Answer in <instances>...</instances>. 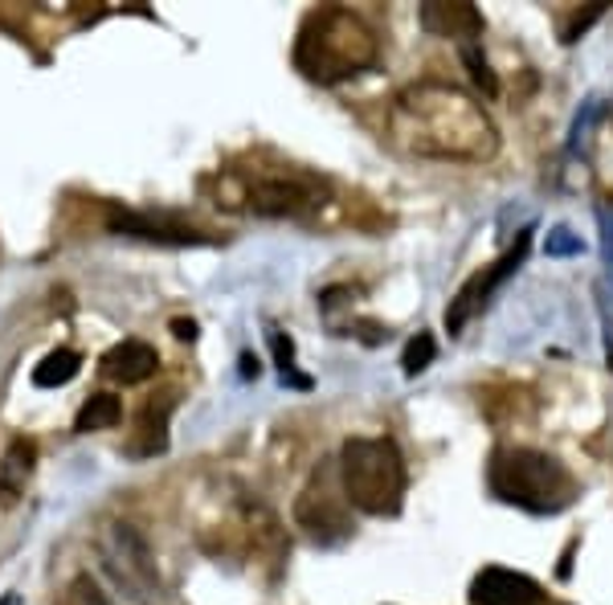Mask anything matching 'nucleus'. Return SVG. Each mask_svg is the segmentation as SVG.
Instances as JSON below:
<instances>
[{"mask_svg":"<svg viewBox=\"0 0 613 605\" xmlns=\"http://www.w3.org/2000/svg\"><path fill=\"white\" fill-rule=\"evenodd\" d=\"M388 135L409 156L483 164L500 152V131L483 102L455 82H414L388 107Z\"/></svg>","mask_w":613,"mask_h":605,"instance_id":"nucleus-1","label":"nucleus"},{"mask_svg":"<svg viewBox=\"0 0 613 605\" xmlns=\"http://www.w3.org/2000/svg\"><path fill=\"white\" fill-rule=\"evenodd\" d=\"M295 70L311 78L319 87H336L348 78L369 74L381 58V37L369 21L352 9L340 4H324L303 16L299 33H295Z\"/></svg>","mask_w":613,"mask_h":605,"instance_id":"nucleus-2","label":"nucleus"},{"mask_svg":"<svg viewBox=\"0 0 613 605\" xmlns=\"http://www.w3.org/2000/svg\"><path fill=\"white\" fill-rule=\"evenodd\" d=\"M486 487L500 504L519 507L528 516H560L581 495L565 462L532 447L495 450L486 462Z\"/></svg>","mask_w":613,"mask_h":605,"instance_id":"nucleus-3","label":"nucleus"},{"mask_svg":"<svg viewBox=\"0 0 613 605\" xmlns=\"http://www.w3.org/2000/svg\"><path fill=\"white\" fill-rule=\"evenodd\" d=\"M340 487L364 516H397L405 504V459L393 438H348L340 447Z\"/></svg>","mask_w":613,"mask_h":605,"instance_id":"nucleus-4","label":"nucleus"},{"mask_svg":"<svg viewBox=\"0 0 613 605\" xmlns=\"http://www.w3.org/2000/svg\"><path fill=\"white\" fill-rule=\"evenodd\" d=\"M348 507L352 504H348V495L340 487V466L324 462V466H315L307 487L295 499V524L311 536L315 544H343L352 536V512Z\"/></svg>","mask_w":613,"mask_h":605,"instance_id":"nucleus-5","label":"nucleus"},{"mask_svg":"<svg viewBox=\"0 0 613 605\" xmlns=\"http://www.w3.org/2000/svg\"><path fill=\"white\" fill-rule=\"evenodd\" d=\"M242 201L258 217H303L328 205V180L303 168H274L242 180Z\"/></svg>","mask_w":613,"mask_h":605,"instance_id":"nucleus-6","label":"nucleus"},{"mask_svg":"<svg viewBox=\"0 0 613 605\" xmlns=\"http://www.w3.org/2000/svg\"><path fill=\"white\" fill-rule=\"evenodd\" d=\"M99 557L107 564V573L114 576L119 590H128L131 597H152L160 593L156 557L131 524H107L99 532Z\"/></svg>","mask_w":613,"mask_h":605,"instance_id":"nucleus-7","label":"nucleus"},{"mask_svg":"<svg viewBox=\"0 0 613 605\" xmlns=\"http://www.w3.org/2000/svg\"><path fill=\"white\" fill-rule=\"evenodd\" d=\"M528 245H532V230H519L515 245L503 254L500 262H491V266H483V271H474L471 278L458 287V295L450 299V307H446V332L450 336L467 332V323H471L486 302H491V295H495V290H500L503 283H507V278L524 266V258H528Z\"/></svg>","mask_w":613,"mask_h":605,"instance_id":"nucleus-8","label":"nucleus"},{"mask_svg":"<svg viewBox=\"0 0 613 605\" xmlns=\"http://www.w3.org/2000/svg\"><path fill=\"white\" fill-rule=\"evenodd\" d=\"M107 230L114 238H140V242H156V245H209L214 238L209 233L193 230L185 221H176L168 213H143V209H119L111 205L107 209Z\"/></svg>","mask_w":613,"mask_h":605,"instance_id":"nucleus-9","label":"nucleus"},{"mask_svg":"<svg viewBox=\"0 0 613 605\" xmlns=\"http://www.w3.org/2000/svg\"><path fill=\"white\" fill-rule=\"evenodd\" d=\"M471 602L474 605H548V593L528 573L486 564L483 573L471 581Z\"/></svg>","mask_w":613,"mask_h":605,"instance_id":"nucleus-10","label":"nucleus"},{"mask_svg":"<svg viewBox=\"0 0 613 605\" xmlns=\"http://www.w3.org/2000/svg\"><path fill=\"white\" fill-rule=\"evenodd\" d=\"M417 21H422V30H426L429 37H446V42H462V45H471L474 37H483V30H486L483 13L474 9L471 0H450V4L429 0V4H422Z\"/></svg>","mask_w":613,"mask_h":605,"instance_id":"nucleus-11","label":"nucleus"},{"mask_svg":"<svg viewBox=\"0 0 613 605\" xmlns=\"http://www.w3.org/2000/svg\"><path fill=\"white\" fill-rule=\"evenodd\" d=\"M172 409H176V393H160L140 409V421H135V438L128 442L131 459H156L168 450V421Z\"/></svg>","mask_w":613,"mask_h":605,"instance_id":"nucleus-12","label":"nucleus"},{"mask_svg":"<svg viewBox=\"0 0 613 605\" xmlns=\"http://www.w3.org/2000/svg\"><path fill=\"white\" fill-rule=\"evenodd\" d=\"M160 369V356L152 344H143V340H123V344H114L107 356H102V376H111L114 385H143V381H152Z\"/></svg>","mask_w":613,"mask_h":605,"instance_id":"nucleus-13","label":"nucleus"},{"mask_svg":"<svg viewBox=\"0 0 613 605\" xmlns=\"http://www.w3.org/2000/svg\"><path fill=\"white\" fill-rule=\"evenodd\" d=\"M123 421V402L114 393H95L86 397L78 418H74V430L78 433H95V430H114Z\"/></svg>","mask_w":613,"mask_h":605,"instance_id":"nucleus-14","label":"nucleus"},{"mask_svg":"<svg viewBox=\"0 0 613 605\" xmlns=\"http://www.w3.org/2000/svg\"><path fill=\"white\" fill-rule=\"evenodd\" d=\"M78 373H83V356H78L74 348H57V352H50V356L33 369V385H37V389H62V385H70Z\"/></svg>","mask_w":613,"mask_h":605,"instance_id":"nucleus-15","label":"nucleus"},{"mask_svg":"<svg viewBox=\"0 0 613 605\" xmlns=\"http://www.w3.org/2000/svg\"><path fill=\"white\" fill-rule=\"evenodd\" d=\"M598 230H601V266H605L601 302H610L613 299V197H601L598 201Z\"/></svg>","mask_w":613,"mask_h":605,"instance_id":"nucleus-16","label":"nucleus"},{"mask_svg":"<svg viewBox=\"0 0 613 605\" xmlns=\"http://www.w3.org/2000/svg\"><path fill=\"white\" fill-rule=\"evenodd\" d=\"M434 356H438V344H434V336L417 332L414 340L405 344V356H401V373H405V376L426 373L429 364H434Z\"/></svg>","mask_w":613,"mask_h":605,"instance_id":"nucleus-17","label":"nucleus"},{"mask_svg":"<svg viewBox=\"0 0 613 605\" xmlns=\"http://www.w3.org/2000/svg\"><path fill=\"white\" fill-rule=\"evenodd\" d=\"M462 62L471 66L474 87L483 90L486 99H495V95H500V78L491 74V66H486V58H483V50H479V45H462Z\"/></svg>","mask_w":613,"mask_h":605,"instance_id":"nucleus-18","label":"nucleus"},{"mask_svg":"<svg viewBox=\"0 0 613 605\" xmlns=\"http://www.w3.org/2000/svg\"><path fill=\"white\" fill-rule=\"evenodd\" d=\"M585 250V242H581V233H572L569 226H557V230H548V238H544V254L548 258H577Z\"/></svg>","mask_w":613,"mask_h":605,"instance_id":"nucleus-19","label":"nucleus"},{"mask_svg":"<svg viewBox=\"0 0 613 605\" xmlns=\"http://www.w3.org/2000/svg\"><path fill=\"white\" fill-rule=\"evenodd\" d=\"M57 605H111L107 597H102V590L90 581V576H74L70 590L62 593V602Z\"/></svg>","mask_w":613,"mask_h":605,"instance_id":"nucleus-20","label":"nucleus"},{"mask_svg":"<svg viewBox=\"0 0 613 605\" xmlns=\"http://www.w3.org/2000/svg\"><path fill=\"white\" fill-rule=\"evenodd\" d=\"M601 13H605V4H601V0H598V4H589L585 13H572L569 21L560 25V42L572 45V42H577V37H581V33L589 30V25H593V21H598Z\"/></svg>","mask_w":613,"mask_h":605,"instance_id":"nucleus-21","label":"nucleus"},{"mask_svg":"<svg viewBox=\"0 0 613 605\" xmlns=\"http://www.w3.org/2000/svg\"><path fill=\"white\" fill-rule=\"evenodd\" d=\"M33 459H37V447L33 442H25V438H17L13 447H9V471H13V491H17V479L29 475L33 471Z\"/></svg>","mask_w":613,"mask_h":605,"instance_id":"nucleus-22","label":"nucleus"},{"mask_svg":"<svg viewBox=\"0 0 613 605\" xmlns=\"http://www.w3.org/2000/svg\"><path fill=\"white\" fill-rule=\"evenodd\" d=\"M172 336L193 344V340H197V323H193V319H172Z\"/></svg>","mask_w":613,"mask_h":605,"instance_id":"nucleus-23","label":"nucleus"},{"mask_svg":"<svg viewBox=\"0 0 613 605\" xmlns=\"http://www.w3.org/2000/svg\"><path fill=\"white\" fill-rule=\"evenodd\" d=\"M242 376H258V361L250 356V352L242 356Z\"/></svg>","mask_w":613,"mask_h":605,"instance_id":"nucleus-24","label":"nucleus"},{"mask_svg":"<svg viewBox=\"0 0 613 605\" xmlns=\"http://www.w3.org/2000/svg\"><path fill=\"white\" fill-rule=\"evenodd\" d=\"M0 605H17V597L9 593V597H0Z\"/></svg>","mask_w":613,"mask_h":605,"instance_id":"nucleus-25","label":"nucleus"}]
</instances>
